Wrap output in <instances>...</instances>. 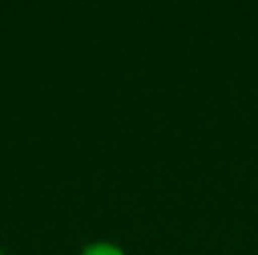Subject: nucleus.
<instances>
[{
	"label": "nucleus",
	"instance_id": "1",
	"mask_svg": "<svg viewBox=\"0 0 258 255\" xmlns=\"http://www.w3.org/2000/svg\"><path fill=\"white\" fill-rule=\"evenodd\" d=\"M83 255H123V250L115 248V245H110V243H95V245L86 248Z\"/></svg>",
	"mask_w": 258,
	"mask_h": 255
}]
</instances>
